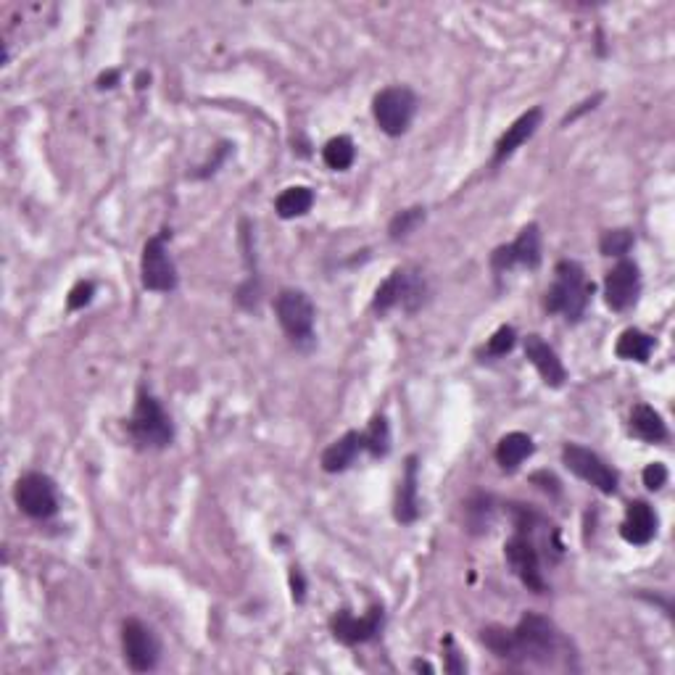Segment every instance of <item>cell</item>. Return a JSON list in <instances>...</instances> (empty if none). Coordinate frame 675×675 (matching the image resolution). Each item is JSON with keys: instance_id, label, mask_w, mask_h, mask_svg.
I'll use <instances>...</instances> for the list:
<instances>
[{"instance_id": "cell-1", "label": "cell", "mask_w": 675, "mask_h": 675, "mask_svg": "<svg viewBox=\"0 0 675 675\" xmlns=\"http://www.w3.org/2000/svg\"><path fill=\"white\" fill-rule=\"evenodd\" d=\"M557 646V628L546 617L530 612V615H523V620L509 631V646L504 660L549 665L554 654H557Z\"/></svg>"}, {"instance_id": "cell-2", "label": "cell", "mask_w": 675, "mask_h": 675, "mask_svg": "<svg viewBox=\"0 0 675 675\" xmlns=\"http://www.w3.org/2000/svg\"><path fill=\"white\" fill-rule=\"evenodd\" d=\"M594 285L586 280V272L578 262H559L554 269V285L546 291V309L554 314H565V320L578 322L588 306Z\"/></svg>"}, {"instance_id": "cell-3", "label": "cell", "mask_w": 675, "mask_h": 675, "mask_svg": "<svg viewBox=\"0 0 675 675\" xmlns=\"http://www.w3.org/2000/svg\"><path fill=\"white\" fill-rule=\"evenodd\" d=\"M127 428H130V436L143 449H164L175 438V428H172L169 414L146 391H140L138 401H135V412H132Z\"/></svg>"}, {"instance_id": "cell-4", "label": "cell", "mask_w": 675, "mask_h": 675, "mask_svg": "<svg viewBox=\"0 0 675 675\" xmlns=\"http://www.w3.org/2000/svg\"><path fill=\"white\" fill-rule=\"evenodd\" d=\"M414 111H417V98H414L412 90L401 88V85L399 88H385L383 93L375 95V103H372L375 122L391 138H399L409 130Z\"/></svg>"}, {"instance_id": "cell-5", "label": "cell", "mask_w": 675, "mask_h": 675, "mask_svg": "<svg viewBox=\"0 0 675 675\" xmlns=\"http://www.w3.org/2000/svg\"><path fill=\"white\" fill-rule=\"evenodd\" d=\"M425 301V280L412 269H396L372 298V309L378 314L391 312L393 306H404L414 312Z\"/></svg>"}, {"instance_id": "cell-6", "label": "cell", "mask_w": 675, "mask_h": 675, "mask_svg": "<svg viewBox=\"0 0 675 675\" xmlns=\"http://www.w3.org/2000/svg\"><path fill=\"white\" fill-rule=\"evenodd\" d=\"M277 320L283 325L285 335L298 346L312 343L314 338V304L304 291H283L275 301Z\"/></svg>"}, {"instance_id": "cell-7", "label": "cell", "mask_w": 675, "mask_h": 675, "mask_svg": "<svg viewBox=\"0 0 675 675\" xmlns=\"http://www.w3.org/2000/svg\"><path fill=\"white\" fill-rule=\"evenodd\" d=\"M167 238V230L161 235H153L146 243V248H143V259H140L143 288L153 293H169L177 288V269L167 251Z\"/></svg>"}, {"instance_id": "cell-8", "label": "cell", "mask_w": 675, "mask_h": 675, "mask_svg": "<svg viewBox=\"0 0 675 675\" xmlns=\"http://www.w3.org/2000/svg\"><path fill=\"white\" fill-rule=\"evenodd\" d=\"M14 499L24 515L32 517V520H48L59 509L56 486H53V480L48 475H43V472H27V475H22L14 488Z\"/></svg>"}, {"instance_id": "cell-9", "label": "cell", "mask_w": 675, "mask_h": 675, "mask_svg": "<svg viewBox=\"0 0 675 675\" xmlns=\"http://www.w3.org/2000/svg\"><path fill=\"white\" fill-rule=\"evenodd\" d=\"M562 462H565L567 470L599 488L602 494H615L617 491V472L591 449H583L578 443H567L562 449Z\"/></svg>"}, {"instance_id": "cell-10", "label": "cell", "mask_w": 675, "mask_h": 675, "mask_svg": "<svg viewBox=\"0 0 675 675\" xmlns=\"http://www.w3.org/2000/svg\"><path fill=\"white\" fill-rule=\"evenodd\" d=\"M122 649L124 660L135 673H148L159 665L161 644L156 639V633L143 625L140 620H127L122 625Z\"/></svg>"}, {"instance_id": "cell-11", "label": "cell", "mask_w": 675, "mask_h": 675, "mask_svg": "<svg viewBox=\"0 0 675 675\" xmlns=\"http://www.w3.org/2000/svg\"><path fill=\"white\" fill-rule=\"evenodd\" d=\"M538 264H541V233H538V225H528L523 233L517 235V240H512L509 246L496 248L494 256H491V267L496 272H507V269L515 267L536 269Z\"/></svg>"}, {"instance_id": "cell-12", "label": "cell", "mask_w": 675, "mask_h": 675, "mask_svg": "<svg viewBox=\"0 0 675 675\" xmlns=\"http://www.w3.org/2000/svg\"><path fill=\"white\" fill-rule=\"evenodd\" d=\"M504 554H507L509 565L517 573V578L530 588V591H536V594H544L546 591V581L544 573H541V557H538V549L533 546L528 536H525L523 530L512 536L504 546Z\"/></svg>"}, {"instance_id": "cell-13", "label": "cell", "mask_w": 675, "mask_h": 675, "mask_svg": "<svg viewBox=\"0 0 675 675\" xmlns=\"http://www.w3.org/2000/svg\"><path fill=\"white\" fill-rule=\"evenodd\" d=\"M330 628H333L335 639L346 646L372 641L383 628V607H372L364 617H354L351 612L341 610L330 620Z\"/></svg>"}, {"instance_id": "cell-14", "label": "cell", "mask_w": 675, "mask_h": 675, "mask_svg": "<svg viewBox=\"0 0 675 675\" xmlns=\"http://www.w3.org/2000/svg\"><path fill=\"white\" fill-rule=\"evenodd\" d=\"M641 291V275L639 267L633 262H620L612 269L607 280H604V298H607V306L615 309V312H625L636 304Z\"/></svg>"}, {"instance_id": "cell-15", "label": "cell", "mask_w": 675, "mask_h": 675, "mask_svg": "<svg viewBox=\"0 0 675 675\" xmlns=\"http://www.w3.org/2000/svg\"><path fill=\"white\" fill-rule=\"evenodd\" d=\"M525 356H528L530 364L536 367L538 375L544 378L546 385H552V388L565 385L567 380L565 367L559 362L557 351H554L541 335H528V338H525Z\"/></svg>"}, {"instance_id": "cell-16", "label": "cell", "mask_w": 675, "mask_h": 675, "mask_svg": "<svg viewBox=\"0 0 675 675\" xmlns=\"http://www.w3.org/2000/svg\"><path fill=\"white\" fill-rule=\"evenodd\" d=\"M541 109H530L525 111L523 117L517 119L512 127H507V132L501 135L499 143H496V151H494V167H499L501 161H507L512 153L517 151V148L523 146V143H528L533 135H536L538 124H541Z\"/></svg>"}, {"instance_id": "cell-17", "label": "cell", "mask_w": 675, "mask_h": 675, "mask_svg": "<svg viewBox=\"0 0 675 675\" xmlns=\"http://www.w3.org/2000/svg\"><path fill=\"white\" fill-rule=\"evenodd\" d=\"M620 533H623L625 541L633 546L649 544L654 538V533H657V517H654L652 507H649L646 501H633V504H628Z\"/></svg>"}, {"instance_id": "cell-18", "label": "cell", "mask_w": 675, "mask_h": 675, "mask_svg": "<svg viewBox=\"0 0 675 675\" xmlns=\"http://www.w3.org/2000/svg\"><path fill=\"white\" fill-rule=\"evenodd\" d=\"M364 451V433H356V430H351V433H346L343 438H338V441L330 446V449L322 454V467H325L327 472H343L349 470L351 465L356 462V457Z\"/></svg>"}, {"instance_id": "cell-19", "label": "cell", "mask_w": 675, "mask_h": 675, "mask_svg": "<svg viewBox=\"0 0 675 675\" xmlns=\"http://www.w3.org/2000/svg\"><path fill=\"white\" fill-rule=\"evenodd\" d=\"M420 517V494H417V457L407 459V470L401 478L399 496H396V520L404 525Z\"/></svg>"}, {"instance_id": "cell-20", "label": "cell", "mask_w": 675, "mask_h": 675, "mask_svg": "<svg viewBox=\"0 0 675 675\" xmlns=\"http://www.w3.org/2000/svg\"><path fill=\"white\" fill-rule=\"evenodd\" d=\"M631 430L641 441L649 443H660L668 438V425L660 417V412H654L652 407H646V404H639V407L633 409L631 414Z\"/></svg>"}, {"instance_id": "cell-21", "label": "cell", "mask_w": 675, "mask_h": 675, "mask_svg": "<svg viewBox=\"0 0 675 675\" xmlns=\"http://www.w3.org/2000/svg\"><path fill=\"white\" fill-rule=\"evenodd\" d=\"M533 454V441L525 433H509L496 446V462L504 470H517Z\"/></svg>"}, {"instance_id": "cell-22", "label": "cell", "mask_w": 675, "mask_h": 675, "mask_svg": "<svg viewBox=\"0 0 675 675\" xmlns=\"http://www.w3.org/2000/svg\"><path fill=\"white\" fill-rule=\"evenodd\" d=\"M314 206V193L312 188H306V185H293V188L283 190L275 201L277 214L283 219H296L309 214Z\"/></svg>"}, {"instance_id": "cell-23", "label": "cell", "mask_w": 675, "mask_h": 675, "mask_svg": "<svg viewBox=\"0 0 675 675\" xmlns=\"http://www.w3.org/2000/svg\"><path fill=\"white\" fill-rule=\"evenodd\" d=\"M654 351V338L652 335L641 333V330H625L620 335V341L615 346V354L625 362H646Z\"/></svg>"}, {"instance_id": "cell-24", "label": "cell", "mask_w": 675, "mask_h": 675, "mask_svg": "<svg viewBox=\"0 0 675 675\" xmlns=\"http://www.w3.org/2000/svg\"><path fill=\"white\" fill-rule=\"evenodd\" d=\"M322 159L330 169L341 172V169H349L356 159V146L354 140L346 138V135H338V138L327 140V146L322 148Z\"/></svg>"}, {"instance_id": "cell-25", "label": "cell", "mask_w": 675, "mask_h": 675, "mask_svg": "<svg viewBox=\"0 0 675 675\" xmlns=\"http://www.w3.org/2000/svg\"><path fill=\"white\" fill-rule=\"evenodd\" d=\"M391 449V430L385 417H375L370 428L364 430V451H370L372 457H385Z\"/></svg>"}, {"instance_id": "cell-26", "label": "cell", "mask_w": 675, "mask_h": 675, "mask_svg": "<svg viewBox=\"0 0 675 675\" xmlns=\"http://www.w3.org/2000/svg\"><path fill=\"white\" fill-rule=\"evenodd\" d=\"M425 222V209H420V206H414V209H407L401 211V214H396V217L391 219V238L399 240V238H407L409 233H414L417 227Z\"/></svg>"}, {"instance_id": "cell-27", "label": "cell", "mask_w": 675, "mask_h": 675, "mask_svg": "<svg viewBox=\"0 0 675 675\" xmlns=\"http://www.w3.org/2000/svg\"><path fill=\"white\" fill-rule=\"evenodd\" d=\"M599 248H602L604 256H623L633 248V233L631 230H610L604 233L599 240Z\"/></svg>"}, {"instance_id": "cell-28", "label": "cell", "mask_w": 675, "mask_h": 675, "mask_svg": "<svg viewBox=\"0 0 675 675\" xmlns=\"http://www.w3.org/2000/svg\"><path fill=\"white\" fill-rule=\"evenodd\" d=\"M515 343H517L515 327H499V330L494 333V338L488 341L486 354L488 356H507L509 351L515 349Z\"/></svg>"}, {"instance_id": "cell-29", "label": "cell", "mask_w": 675, "mask_h": 675, "mask_svg": "<svg viewBox=\"0 0 675 675\" xmlns=\"http://www.w3.org/2000/svg\"><path fill=\"white\" fill-rule=\"evenodd\" d=\"M665 483H668V467L660 465V462H654V465L646 467V470H644V486L649 488V491H660Z\"/></svg>"}, {"instance_id": "cell-30", "label": "cell", "mask_w": 675, "mask_h": 675, "mask_svg": "<svg viewBox=\"0 0 675 675\" xmlns=\"http://www.w3.org/2000/svg\"><path fill=\"white\" fill-rule=\"evenodd\" d=\"M93 293H95V285L93 283H77L74 285V291L69 293V309H82V306H88L90 301H93Z\"/></svg>"}, {"instance_id": "cell-31", "label": "cell", "mask_w": 675, "mask_h": 675, "mask_svg": "<svg viewBox=\"0 0 675 675\" xmlns=\"http://www.w3.org/2000/svg\"><path fill=\"white\" fill-rule=\"evenodd\" d=\"M117 80H119L117 72L103 74V77H101V88H114V82H117Z\"/></svg>"}, {"instance_id": "cell-32", "label": "cell", "mask_w": 675, "mask_h": 675, "mask_svg": "<svg viewBox=\"0 0 675 675\" xmlns=\"http://www.w3.org/2000/svg\"><path fill=\"white\" fill-rule=\"evenodd\" d=\"M412 668H414V670H425V673H433V668H430L428 662H414Z\"/></svg>"}]
</instances>
